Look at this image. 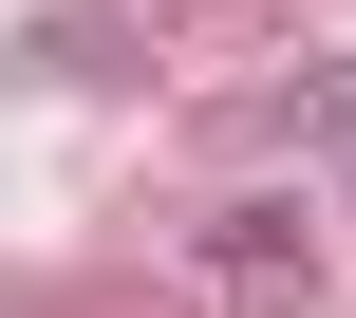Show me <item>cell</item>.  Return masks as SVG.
I'll return each instance as SVG.
<instances>
[{"instance_id": "obj_2", "label": "cell", "mask_w": 356, "mask_h": 318, "mask_svg": "<svg viewBox=\"0 0 356 318\" xmlns=\"http://www.w3.org/2000/svg\"><path fill=\"white\" fill-rule=\"evenodd\" d=\"M282 131H356V56H319V75H282Z\"/></svg>"}, {"instance_id": "obj_1", "label": "cell", "mask_w": 356, "mask_h": 318, "mask_svg": "<svg viewBox=\"0 0 356 318\" xmlns=\"http://www.w3.org/2000/svg\"><path fill=\"white\" fill-rule=\"evenodd\" d=\"M207 281L244 318H300L319 300V225H300V206H207Z\"/></svg>"}]
</instances>
